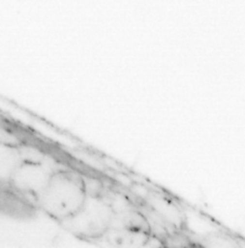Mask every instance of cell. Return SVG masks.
I'll return each mask as SVG.
<instances>
[{"label": "cell", "mask_w": 245, "mask_h": 248, "mask_svg": "<svg viewBox=\"0 0 245 248\" xmlns=\"http://www.w3.org/2000/svg\"><path fill=\"white\" fill-rule=\"evenodd\" d=\"M87 198L85 184L74 174H53L38 195L40 206L50 217L64 221L78 213Z\"/></svg>", "instance_id": "6da1fadb"}, {"label": "cell", "mask_w": 245, "mask_h": 248, "mask_svg": "<svg viewBox=\"0 0 245 248\" xmlns=\"http://www.w3.org/2000/svg\"><path fill=\"white\" fill-rule=\"evenodd\" d=\"M53 175L49 173L42 165L36 162H24L22 165H17L12 172L13 185L17 190L35 194L37 197Z\"/></svg>", "instance_id": "3957f363"}, {"label": "cell", "mask_w": 245, "mask_h": 248, "mask_svg": "<svg viewBox=\"0 0 245 248\" xmlns=\"http://www.w3.org/2000/svg\"><path fill=\"white\" fill-rule=\"evenodd\" d=\"M112 215L110 207L98 199L85 200L81 210L74 216L64 220L70 230L77 234L84 236H100L111 224Z\"/></svg>", "instance_id": "7a4b0ae2"}]
</instances>
